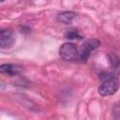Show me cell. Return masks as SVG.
<instances>
[{"label": "cell", "instance_id": "6da1fadb", "mask_svg": "<svg viewBox=\"0 0 120 120\" xmlns=\"http://www.w3.org/2000/svg\"><path fill=\"white\" fill-rule=\"evenodd\" d=\"M119 86H120L119 80L116 77L111 76L101 83V85L98 88V93L103 97L112 96L117 92Z\"/></svg>", "mask_w": 120, "mask_h": 120}, {"label": "cell", "instance_id": "7a4b0ae2", "mask_svg": "<svg viewBox=\"0 0 120 120\" xmlns=\"http://www.w3.org/2000/svg\"><path fill=\"white\" fill-rule=\"evenodd\" d=\"M59 54L66 61H73L79 59V50L75 44L70 42L64 43L60 47Z\"/></svg>", "mask_w": 120, "mask_h": 120}, {"label": "cell", "instance_id": "3957f363", "mask_svg": "<svg viewBox=\"0 0 120 120\" xmlns=\"http://www.w3.org/2000/svg\"><path fill=\"white\" fill-rule=\"evenodd\" d=\"M100 46V41L97 38H91L86 40L79 50V59L82 61H86L90 53Z\"/></svg>", "mask_w": 120, "mask_h": 120}, {"label": "cell", "instance_id": "277c9868", "mask_svg": "<svg viewBox=\"0 0 120 120\" xmlns=\"http://www.w3.org/2000/svg\"><path fill=\"white\" fill-rule=\"evenodd\" d=\"M15 41L13 30L10 28L2 29L0 31V47L1 49L10 48Z\"/></svg>", "mask_w": 120, "mask_h": 120}, {"label": "cell", "instance_id": "5b68a950", "mask_svg": "<svg viewBox=\"0 0 120 120\" xmlns=\"http://www.w3.org/2000/svg\"><path fill=\"white\" fill-rule=\"evenodd\" d=\"M0 71L6 75L14 76L22 71V67L15 64H3L0 66Z\"/></svg>", "mask_w": 120, "mask_h": 120}, {"label": "cell", "instance_id": "8992f818", "mask_svg": "<svg viewBox=\"0 0 120 120\" xmlns=\"http://www.w3.org/2000/svg\"><path fill=\"white\" fill-rule=\"evenodd\" d=\"M76 17V13L73 11H64L59 13L56 16V19L58 22L65 23V24H68L71 23V22L73 21V19Z\"/></svg>", "mask_w": 120, "mask_h": 120}, {"label": "cell", "instance_id": "52a82bcc", "mask_svg": "<svg viewBox=\"0 0 120 120\" xmlns=\"http://www.w3.org/2000/svg\"><path fill=\"white\" fill-rule=\"evenodd\" d=\"M108 57H109V62L112 70L115 73L120 74V58L114 53H109Z\"/></svg>", "mask_w": 120, "mask_h": 120}, {"label": "cell", "instance_id": "ba28073f", "mask_svg": "<svg viewBox=\"0 0 120 120\" xmlns=\"http://www.w3.org/2000/svg\"><path fill=\"white\" fill-rule=\"evenodd\" d=\"M65 38L68 39H82V36L80 34V32L76 29H68L65 34Z\"/></svg>", "mask_w": 120, "mask_h": 120}]
</instances>
